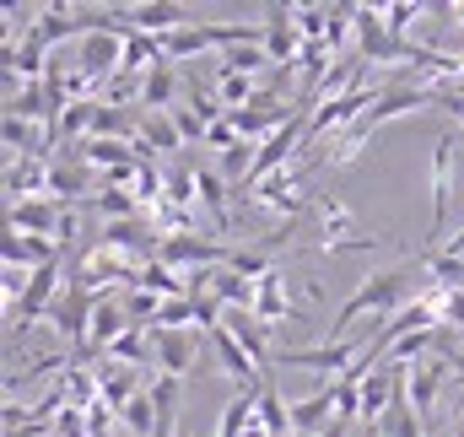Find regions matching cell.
<instances>
[{
	"label": "cell",
	"instance_id": "6da1fadb",
	"mask_svg": "<svg viewBox=\"0 0 464 437\" xmlns=\"http://www.w3.org/2000/svg\"><path fill=\"white\" fill-rule=\"evenodd\" d=\"M416 270H421V259L416 265H394V270H378V276H362V286L351 292L346 303L335 308V319H330V340H346V329L356 319H367V314H378V319H394L400 308H411L416 303Z\"/></svg>",
	"mask_w": 464,
	"mask_h": 437
},
{
	"label": "cell",
	"instance_id": "7a4b0ae2",
	"mask_svg": "<svg viewBox=\"0 0 464 437\" xmlns=\"http://www.w3.org/2000/svg\"><path fill=\"white\" fill-rule=\"evenodd\" d=\"M92 314H98V297H92L87 286L65 281V292L54 297V308H49V319H44V325L54 329L60 340H71V345H76V356H82V351H87V335H92Z\"/></svg>",
	"mask_w": 464,
	"mask_h": 437
},
{
	"label": "cell",
	"instance_id": "3957f363",
	"mask_svg": "<svg viewBox=\"0 0 464 437\" xmlns=\"http://www.w3.org/2000/svg\"><path fill=\"white\" fill-rule=\"evenodd\" d=\"M372 351V340H330V345H308V351H281L276 362L281 367H314V373H330V378H341L351 373V362H362Z\"/></svg>",
	"mask_w": 464,
	"mask_h": 437
},
{
	"label": "cell",
	"instance_id": "277c9868",
	"mask_svg": "<svg viewBox=\"0 0 464 437\" xmlns=\"http://www.w3.org/2000/svg\"><path fill=\"white\" fill-rule=\"evenodd\" d=\"M454 146H459V130H443L432 141V232L449 227V206H454Z\"/></svg>",
	"mask_w": 464,
	"mask_h": 437
},
{
	"label": "cell",
	"instance_id": "5b68a950",
	"mask_svg": "<svg viewBox=\"0 0 464 437\" xmlns=\"http://www.w3.org/2000/svg\"><path fill=\"white\" fill-rule=\"evenodd\" d=\"M265 54L276 71H297V54H303V33L292 22V5H265Z\"/></svg>",
	"mask_w": 464,
	"mask_h": 437
},
{
	"label": "cell",
	"instance_id": "8992f818",
	"mask_svg": "<svg viewBox=\"0 0 464 437\" xmlns=\"http://www.w3.org/2000/svg\"><path fill=\"white\" fill-rule=\"evenodd\" d=\"M151 362L162 378H184L200 362V335L195 329H151Z\"/></svg>",
	"mask_w": 464,
	"mask_h": 437
},
{
	"label": "cell",
	"instance_id": "52a82bcc",
	"mask_svg": "<svg viewBox=\"0 0 464 437\" xmlns=\"http://www.w3.org/2000/svg\"><path fill=\"white\" fill-rule=\"evenodd\" d=\"M124 16H130L135 33H151V38H168V33L195 22L189 5H179V0H140V5H124Z\"/></svg>",
	"mask_w": 464,
	"mask_h": 437
},
{
	"label": "cell",
	"instance_id": "ba28073f",
	"mask_svg": "<svg viewBox=\"0 0 464 437\" xmlns=\"http://www.w3.org/2000/svg\"><path fill=\"white\" fill-rule=\"evenodd\" d=\"M124 329H135V325H130V314H124L119 292H114V297H98V314H92V335H87V351H82V356H109V345H114ZM82 356H76V362H82Z\"/></svg>",
	"mask_w": 464,
	"mask_h": 437
},
{
	"label": "cell",
	"instance_id": "9c48e42d",
	"mask_svg": "<svg viewBox=\"0 0 464 437\" xmlns=\"http://www.w3.org/2000/svg\"><path fill=\"white\" fill-rule=\"evenodd\" d=\"M443 378H449V362H421V367H405V394H411V405H416L421 427L432 422V405H438V394H443Z\"/></svg>",
	"mask_w": 464,
	"mask_h": 437
},
{
	"label": "cell",
	"instance_id": "30bf717a",
	"mask_svg": "<svg viewBox=\"0 0 464 437\" xmlns=\"http://www.w3.org/2000/svg\"><path fill=\"white\" fill-rule=\"evenodd\" d=\"M5 221H11V232L54 238V232H60V221H65V206H54L49 195H38V200H22V206H11V211H5Z\"/></svg>",
	"mask_w": 464,
	"mask_h": 437
},
{
	"label": "cell",
	"instance_id": "8fae6325",
	"mask_svg": "<svg viewBox=\"0 0 464 437\" xmlns=\"http://www.w3.org/2000/svg\"><path fill=\"white\" fill-rule=\"evenodd\" d=\"M98 373V400L109 405V411H124L135 394H140V367H124V362H103V367H92Z\"/></svg>",
	"mask_w": 464,
	"mask_h": 437
},
{
	"label": "cell",
	"instance_id": "7c38bea8",
	"mask_svg": "<svg viewBox=\"0 0 464 437\" xmlns=\"http://www.w3.org/2000/svg\"><path fill=\"white\" fill-rule=\"evenodd\" d=\"M179 146H184V135H179L173 113H146L140 109V141H135V157H140V162H151V151H179Z\"/></svg>",
	"mask_w": 464,
	"mask_h": 437
},
{
	"label": "cell",
	"instance_id": "4fadbf2b",
	"mask_svg": "<svg viewBox=\"0 0 464 437\" xmlns=\"http://www.w3.org/2000/svg\"><path fill=\"white\" fill-rule=\"evenodd\" d=\"M195 189H200V206L211 211V227H217V232H227V227H232L227 195H237V189L222 179V168H195Z\"/></svg>",
	"mask_w": 464,
	"mask_h": 437
},
{
	"label": "cell",
	"instance_id": "5bb4252c",
	"mask_svg": "<svg viewBox=\"0 0 464 437\" xmlns=\"http://www.w3.org/2000/svg\"><path fill=\"white\" fill-rule=\"evenodd\" d=\"M335 422V389L324 384L319 394H308V400H292V432L297 437H314V432H324Z\"/></svg>",
	"mask_w": 464,
	"mask_h": 437
},
{
	"label": "cell",
	"instance_id": "9a60e30c",
	"mask_svg": "<svg viewBox=\"0 0 464 437\" xmlns=\"http://www.w3.org/2000/svg\"><path fill=\"white\" fill-rule=\"evenodd\" d=\"M173 98H179V82H173V65L162 60V65H151V71L140 76V109L146 113H168V109H179Z\"/></svg>",
	"mask_w": 464,
	"mask_h": 437
},
{
	"label": "cell",
	"instance_id": "2e32d148",
	"mask_svg": "<svg viewBox=\"0 0 464 437\" xmlns=\"http://www.w3.org/2000/svg\"><path fill=\"white\" fill-rule=\"evenodd\" d=\"M82 189H87V168H76V157H54V168H49V200L71 211V200Z\"/></svg>",
	"mask_w": 464,
	"mask_h": 437
},
{
	"label": "cell",
	"instance_id": "e0dca14e",
	"mask_svg": "<svg viewBox=\"0 0 464 437\" xmlns=\"http://www.w3.org/2000/svg\"><path fill=\"white\" fill-rule=\"evenodd\" d=\"M254 416H259V422H265V427H270L276 437H286V432H292V405L281 400V389H276V378H270V384L259 389V405H254Z\"/></svg>",
	"mask_w": 464,
	"mask_h": 437
},
{
	"label": "cell",
	"instance_id": "ac0fdd59",
	"mask_svg": "<svg viewBox=\"0 0 464 437\" xmlns=\"http://www.w3.org/2000/svg\"><path fill=\"white\" fill-rule=\"evenodd\" d=\"M222 71H232V76H248V82H259V76H265V71H276V65H270L265 44H243V49H227V54H222Z\"/></svg>",
	"mask_w": 464,
	"mask_h": 437
},
{
	"label": "cell",
	"instance_id": "d6986e66",
	"mask_svg": "<svg viewBox=\"0 0 464 437\" xmlns=\"http://www.w3.org/2000/svg\"><path fill=\"white\" fill-rule=\"evenodd\" d=\"M109 362H124V367H146V362H151V329H124L114 345H109Z\"/></svg>",
	"mask_w": 464,
	"mask_h": 437
},
{
	"label": "cell",
	"instance_id": "ffe728a7",
	"mask_svg": "<svg viewBox=\"0 0 464 437\" xmlns=\"http://www.w3.org/2000/svg\"><path fill=\"white\" fill-rule=\"evenodd\" d=\"M200 49H211L200 22H189V27H179V33L162 38V60H168V65H179V60H189V54H200Z\"/></svg>",
	"mask_w": 464,
	"mask_h": 437
},
{
	"label": "cell",
	"instance_id": "44dd1931",
	"mask_svg": "<svg viewBox=\"0 0 464 437\" xmlns=\"http://www.w3.org/2000/svg\"><path fill=\"white\" fill-rule=\"evenodd\" d=\"M119 427L130 437H151L157 432V400H151V394H135V400L119 411Z\"/></svg>",
	"mask_w": 464,
	"mask_h": 437
},
{
	"label": "cell",
	"instance_id": "7402d4cb",
	"mask_svg": "<svg viewBox=\"0 0 464 437\" xmlns=\"http://www.w3.org/2000/svg\"><path fill=\"white\" fill-rule=\"evenodd\" d=\"M92 206H98V211H103L109 221H130V217H135V206H140V200H135V189H124V184H114V189L92 195Z\"/></svg>",
	"mask_w": 464,
	"mask_h": 437
},
{
	"label": "cell",
	"instance_id": "603a6c76",
	"mask_svg": "<svg viewBox=\"0 0 464 437\" xmlns=\"http://www.w3.org/2000/svg\"><path fill=\"white\" fill-rule=\"evenodd\" d=\"M184 103H189V109L200 113L206 124H222V119H227V109H222V98H217V92H206L200 82H184Z\"/></svg>",
	"mask_w": 464,
	"mask_h": 437
},
{
	"label": "cell",
	"instance_id": "cb8c5ba5",
	"mask_svg": "<svg viewBox=\"0 0 464 437\" xmlns=\"http://www.w3.org/2000/svg\"><path fill=\"white\" fill-rule=\"evenodd\" d=\"M314 211H319V227L330 232L324 243H346V232H351V211L341 206V200H319Z\"/></svg>",
	"mask_w": 464,
	"mask_h": 437
},
{
	"label": "cell",
	"instance_id": "d4e9b609",
	"mask_svg": "<svg viewBox=\"0 0 464 437\" xmlns=\"http://www.w3.org/2000/svg\"><path fill=\"white\" fill-rule=\"evenodd\" d=\"M189 325H195V297H173V303H162L151 329H189Z\"/></svg>",
	"mask_w": 464,
	"mask_h": 437
},
{
	"label": "cell",
	"instance_id": "484cf974",
	"mask_svg": "<svg viewBox=\"0 0 464 437\" xmlns=\"http://www.w3.org/2000/svg\"><path fill=\"white\" fill-rule=\"evenodd\" d=\"M438 319H443V329L464 335V286L459 292H438Z\"/></svg>",
	"mask_w": 464,
	"mask_h": 437
},
{
	"label": "cell",
	"instance_id": "4316f807",
	"mask_svg": "<svg viewBox=\"0 0 464 437\" xmlns=\"http://www.w3.org/2000/svg\"><path fill=\"white\" fill-rule=\"evenodd\" d=\"M168 113H173V124H179V135H184V141H206V130H211V124L189 109V103H179V109H168Z\"/></svg>",
	"mask_w": 464,
	"mask_h": 437
},
{
	"label": "cell",
	"instance_id": "83f0119b",
	"mask_svg": "<svg viewBox=\"0 0 464 437\" xmlns=\"http://www.w3.org/2000/svg\"><path fill=\"white\" fill-rule=\"evenodd\" d=\"M237 141H243V135L232 130V119H222V124H211V130H206V146H211V151H222V157H227Z\"/></svg>",
	"mask_w": 464,
	"mask_h": 437
},
{
	"label": "cell",
	"instance_id": "f1b7e54d",
	"mask_svg": "<svg viewBox=\"0 0 464 437\" xmlns=\"http://www.w3.org/2000/svg\"><path fill=\"white\" fill-rule=\"evenodd\" d=\"M449 437H464V416H459V422H454V427H449Z\"/></svg>",
	"mask_w": 464,
	"mask_h": 437
},
{
	"label": "cell",
	"instance_id": "f546056e",
	"mask_svg": "<svg viewBox=\"0 0 464 437\" xmlns=\"http://www.w3.org/2000/svg\"><path fill=\"white\" fill-rule=\"evenodd\" d=\"M459 130H464V119H459Z\"/></svg>",
	"mask_w": 464,
	"mask_h": 437
},
{
	"label": "cell",
	"instance_id": "4dcf8cb0",
	"mask_svg": "<svg viewBox=\"0 0 464 437\" xmlns=\"http://www.w3.org/2000/svg\"><path fill=\"white\" fill-rule=\"evenodd\" d=\"M179 437H189V432H179Z\"/></svg>",
	"mask_w": 464,
	"mask_h": 437
}]
</instances>
